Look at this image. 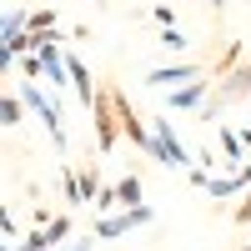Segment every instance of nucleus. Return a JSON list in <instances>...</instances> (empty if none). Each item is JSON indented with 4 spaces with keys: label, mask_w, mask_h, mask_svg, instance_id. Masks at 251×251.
Returning a JSON list of instances; mask_svg holds the SVG:
<instances>
[{
    "label": "nucleus",
    "mask_w": 251,
    "mask_h": 251,
    "mask_svg": "<svg viewBox=\"0 0 251 251\" xmlns=\"http://www.w3.org/2000/svg\"><path fill=\"white\" fill-rule=\"evenodd\" d=\"M236 100H251V60H241L231 75H221V80H216L211 100H206L196 116H201V121H216V116H221V106H236Z\"/></svg>",
    "instance_id": "nucleus-1"
},
{
    "label": "nucleus",
    "mask_w": 251,
    "mask_h": 251,
    "mask_svg": "<svg viewBox=\"0 0 251 251\" xmlns=\"http://www.w3.org/2000/svg\"><path fill=\"white\" fill-rule=\"evenodd\" d=\"M151 131H156V161L166 166V171H191V166H196V151H186V146H181L171 116H156Z\"/></svg>",
    "instance_id": "nucleus-2"
},
{
    "label": "nucleus",
    "mask_w": 251,
    "mask_h": 251,
    "mask_svg": "<svg viewBox=\"0 0 251 251\" xmlns=\"http://www.w3.org/2000/svg\"><path fill=\"white\" fill-rule=\"evenodd\" d=\"M91 131H96V146H100V156H106V151H116V141H121V121H116L111 80H106V86H96V100H91Z\"/></svg>",
    "instance_id": "nucleus-3"
},
{
    "label": "nucleus",
    "mask_w": 251,
    "mask_h": 251,
    "mask_svg": "<svg viewBox=\"0 0 251 251\" xmlns=\"http://www.w3.org/2000/svg\"><path fill=\"white\" fill-rule=\"evenodd\" d=\"M20 100H25V106H30V116H35L40 126H46V136L60 146V151H66V121H60V111L50 106V96L40 91L35 80H20Z\"/></svg>",
    "instance_id": "nucleus-4"
},
{
    "label": "nucleus",
    "mask_w": 251,
    "mask_h": 251,
    "mask_svg": "<svg viewBox=\"0 0 251 251\" xmlns=\"http://www.w3.org/2000/svg\"><path fill=\"white\" fill-rule=\"evenodd\" d=\"M151 221H156V211L141 201V206H126V211H111V216H100L91 236H96V241H121L126 231H136V226H151Z\"/></svg>",
    "instance_id": "nucleus-5"
},
{
    "label": "nucleus",
    "mask_w": 251,
    "mask_h": 251,
    "mask_svg": "<svg viewBox=\"0 0 251 251\" xmlns=\"http://www.w3.org/2000/svg\"><path fill=\"white\" fill-rule=\"evenodd\" d=\"M211 91H216V80H186V86H176V91H166V111H201L206 100H211Z\"/></svg>",
    "instance_id": "nucleus-6"
},
{
    "label": "nucleus",
    "mask_w": 251,
    "mask_h": 251,
    "mask_svg": "<svg viewBox=\"0 0 251 251\" xmlns=\"http://www.w3.org/2000/svg\"><path fill=\"white\" fill-rule=\"evenodd\" d=\"M201 66H191V60H181V66H156V71H146V86H156V91H176L186 86V80H196Z\"/></svg>",
    "instance_id": "nucleus-7"
},
{
    "label": "nucleus",
    "mask_w": 251,
    "mask_h": 251,
    "mask_svg": "<svg viewBox=\"0 0 251 251\" xmlns=\"http://www.w3.org/2000/svg\"><path fill=\"white\" fill-rule=\"evenodd\" d=\"M66 71H71V86H75V96H80V100H86V106H91V100H96V75L86 71V60L66 50Z\"/></svg>",
    "instance_id": "nucleus-8"
},
{
    "label": "nucleus",
    "mask_w": 251,
    "mask_h": 251,
    "mask_svg": "<svg viewBox=\"0 0 251 251\" xmlns=\"http://www.w3.org/2000/svg\"><path fill=\"white\" fill-rule=\"evenodd\" d=\"M40 231H46V241H50V251H60V246H66V241L75 236V226H71V216H66V211H60V216H50L46 226H40Z\"/></svg>",
    "instance_id": "nucleus-9"
},
{
    "label": "nucleus",
    "mask_w": 251,
    "mask_h": 251,
    "mask_svg": "<svg viewBox=\"0 0 251 251\" xmlns=\"http://www.w3.org/2000/svg\"><path fill=\"white\" fill-rule=\"evenodd\" d=\"M25 111H30V106H25L20 96H5V91H0V126H5V131L25 121Z\"/></svg>",
    "instance_id": "nucleus-10"
},
{
    "label": "nucleus",
    "mask_w": 251,
    "mask_h": 251,
    "mask_svg": "<svg viewBox=\"0 0 251 251\" xmlns=\"http://www.w3.org/2000/svg\"><path fill=\"white\" fill-rule=\"evenodd\" d=\"M60 196H66L71 206H80V201H86V196H80V171H71L66 161H60Z\"/></svg>",
    "instance_id": "nucleus-11"
},
{
    "label": "nucleus",
    "mask_w": 251,
    "mask_h": 251,
    "mask_svg": "<svg viewBox=\"0 0 251 251\" xmlns=\"http://www.w3.org/2000/svg\"><path fill=\"white\" fill-rule=\"evenodd\" d=\"M156 46H161V50H171V55H181V50H186V30H181V25H161Z\"/></svg>",
    "instance_id": "nucleus-12"
},
{
    "label": "nucleus",
    "mask_w": 251,
    "mask_h": 251,
    "mask_svg": "<svg viewBox=\"0 0 251 251\" xmlns=\"http://www.w3.org/2000/svg\"><path fill=\"white\" fill-rule=\"evenodd\" d=\"M241 60H246V50H241V40H231V46H226V55L216 60V80H221V75H231V71L241 66Z\"/></svg>",
    "instance_id": "nucleus-13"
},
{
    "label": "nucleus",
    "mask_w": 251,
    "mask_h": 251,
    "mask_svg": "<svg viewBox=\"0 0 251 251\" xmlns=\"http://www.w3.org/2000/svg\"><path fill=\"white\" fill-rule=\"evenodd\" d=\"M116 196H121V206H141V176H121Z\"/></svg>",
    "instance_id": "nucleus-14"
},
{
    "label": "nucleus",
    "mask_w": 251,
    "mask_h": 251,
    "mask_svg": "<svg viewBox=\"0 0 251 251\" xmlns=\"http://www.w3.org/2000/svg\"><path fill=\"white\" fill-rule=\"evenodd\" d=\"M25 30H35V35L55 30V10H50V5H46V10H30V15H25Z\"/></svg>",
    "instance_id": "nucleus-15"
},
{
    "label": "nucleus",
    "mask_w": 251,
    "mask_h": 251,
    "mask_svg": "<svg viewBox=\"0 0 251 251\" xmlns=\"http://www.w3.org/2000/svg\"><path fill=\"white\" fill-rule=\"evenodd\" d=\"M20 75H25V80H46V60H40L35 50H30V55H20Z\"/></svg>",
    "instance_id": "nucleus-16"
},
{
    "label": "nucleus",
    "mask_w": 251,
    "mask_h": 251,
    "mask_svg": "<svg viewBox=\"0 0 251 251\" xmlns=\"http://www.w3.org/2000/svg\"><path fill=\"white\" fill-rule=\"evenodd\" d=\"M80 196H86V201L100 196V176H96V166H80Z\"/></svg>",
    "instance_id": "nucleus-17"
},
{
    "label": "nucleus",
    "mask_w": 251,
    "mask_h": 251,
    "mask_svg": "<svg viewBox=\"0 0 251 251\" xmlns=\"http://www.w3.org/2000/svg\"><path fill=\"white\" fill-rule=\"evenodd\" d=\"M91 206H100V216H111L116 206H121V196H116V186H100V196H96Z\"/></svg>",
    "instance_id": "nucleus-18"
},
{
    "label": "nucleus",
    "mask_w": 251,
    "mask_h": 251,
    "mask_svg": "<svg viewBox=\"0 0 251 251\" xmlns=\"http://www.w3.org/2000/svg\"><path fill=\"white\" fill-rule=\"evenodd\" d=\"M231 221H236V226H251V191H246V196L231 206Z\"/></svg>",
    "instance_id": "nucleus-19"
},
{
    "label": "nucleus",
    "mask_w": 251,
    "mask_h": 251,
    "mask_svg": "<svg viewBox=\"0 0 251 251\" xmlns=\"http://www.w3.org/2000/svg\"><path fill=\"white\" fill-rule=\"evenodd\" d=\"M15 25H25V10H0V35L15 30Z\"/></svg>",
    "instance_id": "nucleus-20"
},
{
    "label": "nucleus",
    "mask_w": 251,
    "mask_h": 251,
    "mask_svg": "<svg viewBox=\"0 0 251 251\" xmlns=\"http://www.w3.org/2000/svg\"><path fill=\"white\" fill-rule=\"evenodd\" d=\"M0 236H5V241H20V236H15V216H10V206H0Z\"/></svg>",
    "instance_id": "nucleus-21"
},
{
    "label": "nucleus",
    "mask_w": 251,
    "mask_h": 251,
    "mask_svg": "<svg viewBox=\"0 0 251 251\" xmlns=\"http://www.w3.org/2000/svg\"><path fill=\"white\" fill-rule=\"evenodd\" d=\"M60 251H96V236H71Z\"/></svg>",
    "instance_id": "nucleus-22"
},
{
    "label": "nucleus",
    "mask_w": 251,
    "mask_h": 251,
    "mask_svg": "<svg viewBox=\"0 0 251 251\" xmlns=\"http://www.w3.org/2000/svg\"><path fill=\"white\" fill-rule=\"evenodd\" d=\"M191 186H196V191H206V186H211V171H206V166H191Z\"/></svg>",
    "instance_id": "nucleus-23"
},
{
    "label": "nucleus",
    "mask_w": 251,
    "mask_h": 251,
    "mask_svg": "<svg viewBox=\"0 0 251 251\" xmlns=\"http://www.w3.org/2000/svg\"><path fill=\"white\" fill-rule=\"evenodd\" d=\"M10 66H20V55H15V50H5V46H0V75H5Z\"/></svg>",
    "instance_id": "nucleus-24"
},
{
    "label": "nucleus",
    "mask_w": 251,
    "mask_h": 251,
    "mask_svg": "<svg viewBox=\"0 0 251 251\" xmlns=\"http://www.w3.org/2000/svg\"><path fill=\"white\" fill-rule=\"evenodd\" d=\"M151 15H156V20H161V25H176V10H171V5H156V10H151Z\"/></svg>",
    "instance_id": "nucleus-25"
},
{
    "label": "nucleus",
    "mask_w": 251,
    "mask_h": 251,
    "mask_svg": "<svg viewBox=\"0 0 251 251\" xmlns=\"http://www.w3.org/2000/svg\"><path fill=\"white\" fill-rule=\"evenodd\" d=\"M206 5H216V10H221V5H226V0H206Z\"/></svg>",
    "instance_id": "nucleus-26"
},
{
    "label": "nucleus",
    "mask_w": 251,
    "mask_h": 251,
    "mask_svg": "<svg viewBox=\"0 0 251 251\" xmlns=\"http://www.w3.org/2000/svg\"><path fill=\"white\" fill-rule=\"evenodd\" d=\"M0 251H15V246H10V241H0Z\"/></svg>",
    "instance_id": "nucleus-27"
},
{
    "label": "nucleus",
    "mask_w": 251,
    "mask_h": 251,
    "mask_svg": "<svg viewBox=\"0 0 251 251\" xmlns=\"http://www.w3.org/2000/svg\"><path fill=\"white\" fill-rule=\"evenodd\" d=\"M236 251H251V241H241V246H236Z\"/></svg>",
    "instance_id": "nucleus-28"
},
{
    "label": "nucleus",
    "mask_w": 251,
    "mask_h": 251,
    "mask_svg": "<svg viewBox=\"0 0 251 251\" xmlns=\"http://www.w3.org/2000/svg\"><path fill=\"white\" fill-rule=\"evenodd\" d=\"M100 5H116V0H100Z\"/></svg>",
    "instance_id": "nucleus-29"
},
{
    "label": "nucleus",
    "mask_w": 251,
    "mask_h": 251,
    "mask_svg": "<svg viewBox=\"0 0 251 251\" xmlns=\"http://www.w3.org/2000/svg\"><path fill=\"white\" fill-rule=\"evenodd\" d=\"M0 86H5V75H0Z\"/></svg>",
    "instance_id": "nucleus-30"
}]
</instances>
